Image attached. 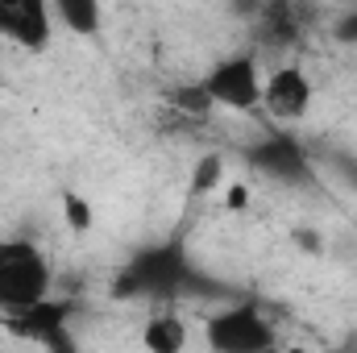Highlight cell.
<instances>
[{
	"mask_svg": "<svg viewBox=\"0 0 357 353\" xmlns=\"http://www.w3.org/2000/svg\"><path fill=\"white\" fill-rule=\"evenodd\" d=\"M50 295V266L29 241H0V312H21Z\"/></svg>",
	"mask_w": 357,
	"mask_h": 353,
	"instance_id": "6da1fadb",
	"label": "cell"
},
{
	"mask_svg": "<svg viewBox=\"0 0 357 353\" xmlns=\"http://www.w3.org/2000/svg\"><path fill=\"white\" fill-rule=\"evenodd\" d=\"M262 71L254 54H229L220 63H212V71L199 80L204 91L212 96V104L233 108V112H254L262 108Z\"/></svg>",
	"mask_w": 357,
	"mask_h": 353,
	"instance_id": "7a4b0ae2",
	"label": "cell"
},
{
	"mask_svg": "<svg viewBox=\"0 0 357 353\" xmlns=\"http://www.w3.org/2000/svg\"><path fill=\"white\" fill-rule=\"evenodd\" d=\"M208 345L216 353H262L274 345V329L254 303H237L208 320Z\"/></svg>",
	"mask_w": 357,
	"mask_h": 353,
	"instance_id": "3957f363",
	"label": "cell"
},
{
	"mask_svg": "<svg viewBox=\"0 0 357 353\" xmlns=\"http://www.w3.org/2000/svg\"><path fill=\"white\" fill-rule=\"evenodd\" d=\"M312 100H316V88H312L307 71L295 63L274 67L262 80V108L270 121H303L312 112Z\"/></svg>",
	"mask_w": 357,
	"mask_h": 353,
	"instance_id": "277c9868",
	"label": "cell"
},
{
	"mask_svg": "<svg viewBox=\"0 0 357 353\" xmlns=\"http://www.w3.org/2000/svg\"><path fill=\"white\" fill-rule=\"evenodd\" d=\"M0 38L42 50L50 42V0H0Z\"/></svg>",
	"mask_w": 357,
	"mask_h": 353,
	"instance_id": "5b68a950",
	"label": "cell"
},
{
	"mask_svg": "<svg viewBox=\"0 0 357 353\" xmlns=\"http://www.w3.org/2000/svg\"><path fill=\"white\" fill-rule=\"evenodd\" d=\"M183 278V258L175 250H150L125 270L116 295H133V291H175Z\"/></svg>",
	"mask_w": 357,
	"mask_h": 353,
	"instance_id": "8992f818",
	"label": "cell"
},
{
	"mask_svg": "<svg viewBox=\"0 0 357 353\" xmlns=\"http://www.w3.org/2000/svg\"><path fill=\"white\" fill-rule=\"evenodd\" d=\"M254 167L266 171V175H274V179H303L307 175V158H303L299 146L287 142V137H274L266 146H258V150H254Z\"/></svg>",
	"mask_w": 357,
	"mask_h": 353,
	"instance_id": "52a82bcc",
	"label": "cell"
},
{
	"mask_svg": "<svg viewBox=\"0 0 357 353\" xmlns=\"http://www.w3.org/2000/svg\"><path fill=\"white\" fill-rule=\"evenodd\" d=\"M50 13L79 38H96L104 25V8L100 0H50Z\"/></svg>",
	"mask_w": 357,
	"mask_h": 353,
	"instance_id": "ba28073f",
	"label": "cell"
},
{
	"mask_svg": "<svg viewBox=\"0 0 357 353\" xmlns=\"http://www.w3.org/2000/svg\"><path fill=\"white\" fill-rule=\"evenodd\" d=\"M142 345H146L150 353H178L183 345H187V324L175 320V316H158V320L146 324Z\"/></svg>",
	"mask_w": 357,
	"mask_h": 353,
	"instance_id": "9c48e42d",
	"label": "cell"
},
{
	"mask_svg": "<svg viewBox=\"0 0 357 353\" xmlns=\"http://www.w3.org/2000/svg\"><path fill=\"white\" fill-rule=\"evenodd\" d=\"M220 187H225V154H199L195 167H191V179H187V195L204 200Z\"/></svg>",
	"mask_w": 357,
	"mask_h": 353,
	"instance_id": "30bf717a",
	"label": "cell"
},
{
	"mask_svg": "<svg viewBox=\"0 0 357 353\" xmlns=\"http://www.w3.org/2000/svg\"><path fill=\"white\" fill-rule=\"evenodd\" d=\"M59 204H63V220H67L71 233H91V229H96V208H91L88 195H79V191H63Z\"/></svg>",
	"mask_w": 357,
	"mask_h": 353,
	"instance_id": "8fae6325",
	"label": "cell"
},
{
	"mask_svg": "<svg viewBox=\"0 0 357 353\" xmlns=\"http://www.w3.org/2000/svg\"><path fill=\"white\" fill-rule=\"evenodd\" d=\"M250 200H254V195H250V187H245V183H229V191H225V208H229V212L250 208Z\"/></svg>",
	"mask_w": 357,
	"mask_h": 353,
	"instance_id": "7c38bea8",
	"label": "cell"
},
{
	"mask_svg": "<svg viewBox=\"0 0 357 353\" xmlns=\"http://www.w3.org/2000/svg\"><path fill=\"white\" fill-rule=\"evenodd\" d=\"M333 38L345 42V46H357V13H345V17L333 25Z\"/></svg>",
	"mask_w": 357,
	"mask_h": 353,
	"instance_id": "4fadbf2b",
	"label": "cell"
}]
</instances>
